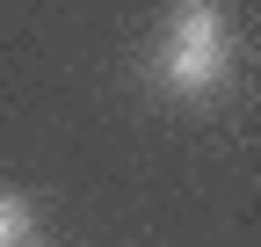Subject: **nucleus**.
<instances>
[{
	"instance_id": "nucleus-2",
	"label": "nucleus",
	"mask_w": 261,
	"mask_h": 247,
	"mask_svg": "<svg viewBox=\"0 0 261 247\" xmlns=\"http://www.w3.org/2000/svg\"><path fill=\"white\" fill-rule=\"evenodd\" d=\"M29 233H37V204L22 189H0V247H29Z\"/></svg>"
},
{
	"instance_id": "nucleus-1",
	"label": "nucleus",
	"mask_w": 261,
	"mask_h": 247,
	"mask_svg": "<svg viewBox=\"0 0 261 247\" xmlns=\"http://www.w3.org/2000/svg\"><path fill=\"white\" fill-rule=\"evenodd\" d=\"M152 80L181 102H211L232 80V22H225L218 0H181L167 15L160 51H152Z\"/></svg>"
}]
</instances>
